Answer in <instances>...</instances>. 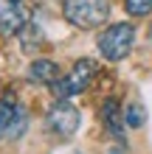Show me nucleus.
Wrapping results in <instances>:
<instances>
[{
  "label": "nucleus",
  "mask_w": 152,
  "mask_h": 154,
  "mask_svg": "<svg viewBox=\"0 0 152 154\" xmlns=\"http://www.w3.org/2000/svg\"><path fill=\"white\" fill-rule=\"evenodd\" d=\"M62 14L76 28H99L110 17V0H62Z\"/></svg>",
  "instance_id": "f257e3e1"
},
{
  "label": "nucleus",
  "mask_w": 152,
  "mask_h": 154,
  "mask_svg": "<svg viewBox=\"0 0 152 154\" xmlns=\"http://www.w3.org/2000/svg\"><path fill=\"white\" fill-rule=\"evenodd\" d=\"M132 42H135V25L132 23H115L110 28H104L99 34V39H96V45H99L102 56L107 62L127 59L132 51Z\"/></svg>",
  "instance_id": "f03ea898"
},
{
  "label": "nucleus",
  "mask_w": 152,
  "mask_h": 154,
  "mask_svg": "<svg viewBox=\"0 0 152 154\" xmlns=\"http://www.w3.org/2000/svg\"><path fill=\"white\" fill-rule=\"evenodd\" d=\"M96 73H99V65H96L93 59H79L68 76H62L57 84H51V90H53V95H57L59 101H68L70 95L85 93V90L93 84Z\"/></svg>",
  "instance_id": "7ed1b4c3"
},
{
  "label": "nucleus",
  "mask_w": 152,
  "mask_h": 154,
  "mask_svg": "<svg viewBox=\"0 0 152 154\" xmlns=\"http://www.w3.org/2000/svg\"><path fill=\"white\" fill-rule=\"evenodd\" d=\"M48 129L57 134V137H73L79 129V109L70 101H57L48 109Z\"/></svg>",
  "instance_id": "20e7f679"
},
{
  "label": "nucleus",
  "mask_w": 152,
  "mask_h": 154,
  "mask_svg": "<svg viewBox=\"0 0 152 154\" xmlns=\"http://www.w3.org/2000/svg\"><path fill=\"white\" fill-rule=\"evenodd\" d=\"M25 28V14L20 3L14 0H0V34L3 37H14Z\"/></svg>",
  "instance_id": "39448f33"
},
{
  "label": "nucleus",
  "mask_w": 152,
  "mask_h": 154,
  "mask_svg": "<svg viewBox=\"0 0 152 154\" xmlns=\"http://www.w3.org/2000/svg\"><path fill=\"white\" fill-rule=\"evenodd\" d=\"M28 79L37 81V84H57L62 79V70H59L57 62H51V59H34L31 67H28Z\"/></svg>",
  "instance_id": "423d86ee"
},
{
  "label": "nucleus",
  "mask_w": 152,
  "mask_h": 154,
  "mask_svg": "<svg viewBox=\"0 0 152 154\" xmlns=\"http://www.w3.org/2000/svg\"><path fill=\"white\" fill-rule=\"evenodd\" d=\"M102 118H104V126L113 132V137L121 140L124 137V115L118 112V101H107L102 109Z\"/></svg>",
  "instance_id": "0eeeda50"
},
{
  "label": "nucleus",
  "mask_w": 152,
  "mask_h": 154,
  "mask_svg": "<svg viewBox=\"0 0 152 154\" xmlns=\"http://www.w3.org/2000/svg\"><path fill=\"white\" fill-rule=\"evenodd\" d=\"M17 109H20V106H17V101L11 98V93H8V95L3 98V101H0V137H3V132L8 129V123L14 121Z\"/></svg>",
  "instance_id": "6e6552de"
},
{
  "label": "nucleus",
  "mask_w": 152,
  "mask_h": 154,
  "mask_svg": "<svg viewBox=\"0 0 152 154\" xmlns=\"http://www.w3.org/2000/svg\"><path fill=\"white\" fill-rule=\"evenodd\" d=\"M144 121H147V109L141 104H130L127 109H124V126L138 129V126H144Z\"/></svg>",
  "instance_id": "1a4fd4ad"
},
{
  "label": "nucleus",
  "mask_w": 152,
  "mask_h": 154,
  "mask_svg": "<svg viewBox=\"0 0 152 154\" xmlns=\"http://www.w3.org/2000/svg\"><path fill=\"white\" fill-rule=\"evenodd\" d=\"M124 11L130 17H147L152 11V0H124Z\"/></svg>",
  "instance_id": "9d476101"
},
{
  "label": "nucleus",
  "mask_w": 152,
  "mask_h": 154,
  "mask_svg": "<svg viewBox=\"0 0 152 154\" xmlns=\"http://www.w3.org/2000/svg\"><path fill=\"white\" fill-rule=\"evenodd\" d=\"M23 129H25V112H23V106H20L17 115H14V121L8 123V129L3 132V137L6 140H14V137H20V134H23Z\"/></svg>",
  "instance_id": "9b49d317"
},
{
  "label": "nucleus",
  "mask_w": 152,
  "mask_h": 154,
  "mask_svg": "<svg viewBox=\"0 0 152 154\" xmlns=\"http://www.w3.org/2000/svg\"><path fill=\"white\" fill-rule=\"evenodd\" d=\"M149 39H152V28H149Z\"/></svg>",
  "instance_id": "f8f14e48"
},
{
  "label": "nucleus",
  "mask_w": 152,
  "mask_h": 154,
  "mask_svg": "<svg viewBox=\"0 0 152 154\" xmlns=\"http://www.w3.org/2000/svg\"><path fill=\"white\" fill-rule=\"evenodd\" d=\"M14 3H20V0H14Z\"/></svg>",
  "instance_id": "ddd939ff"
}]
</instances>
